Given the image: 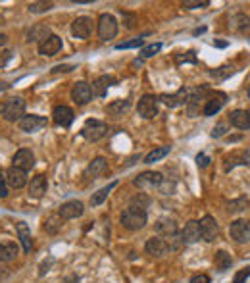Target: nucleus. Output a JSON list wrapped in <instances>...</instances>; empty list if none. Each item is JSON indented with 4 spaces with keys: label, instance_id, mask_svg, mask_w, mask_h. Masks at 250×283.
Here are the masks:
<instances>
[{
    "label": "nucleus",
    "instance_id": "9d476101",
    "mask_svg": "<svg viewBox=\"0 0 250 283\" xmlns=\"http://www.w3.org/2000/svg\"><path fill=\"white\" fill-rule=\"evenodd\" d=\"M71 98H73V102L75 104H79V106H85V104H89L92 98V91H91V85L85 81H79L73 85V89H71Z\"/></svg>",
    "mask_w": 250,
    "mask_h": 283
},
{
    "label": "nucleus",
    "instance_id": "e433bc0d",
    "mask_svg": "<svg viewBox=\"0 0 250 283\" xmlns=\"http://www.w3.org/2000/svg\"><path fill=\"white\" fill-rule=\"evenodd\" d=\"M237 164H246L242 153H235V154H231V156L225 158V172H231V170H233Z\"/></svg>",
    "mask_w": 250,
    "mask_h": 283
},
{
    "label": "nucleus",
    "instance_id": "bb28decb",
    "mask_svg": "<svg viewBox=\"0 0 250 283\" xmlns=\"http://www.w3.org/2000/svg\"><path fill=\"white\" fill-rule=\"evenodd\" d=\"M16 229H18V237H20V241H22L23 252H31V248H33V241H31L29 225L25 224V222H18V224H16Z\"/></svg>",
    "mask_w": 250,
    "mask_h": 283
},
{
    "label": "nucleus",
    "instance_id": "9b49d317",
    "mask_svg": "<svg viewBox=\"0 0 250 283\" xmlns=\"http://www.w3.org/2000/svg\"><path fill=\"white\" fill-rule=\"evenodd\" d=\"M12 166H14V168H20L23 172L31 170L35 166L33 151H31V149H20L18 153L14 154V158H12Z\"/></svg>",
    "mask_w": 250,
    "mask_h": 283
},
{
    "label": "nucleus",
    "instance_id": "ddd939ff",
    "mask_svg": "<svg viewBox=\"0 0 250 283\" xmlns=\"http://www.w3.org/2000/svg\"><path fill=\"white\" fill-rule=\"evenodd\" d=\"M168 250H170L168 241H164V239H160V237H152V239H148L147 245H145V252L150 254V256H154V258H160V256L168 254Z\"/></svg>",
    "mask_w": 250,
    "mask_h": 283
},
{
    "label": "nucleus",
    "instance_id": "4468645a",
    "mask_svg": "<svg viewBox=\"0 0 250 283\" xmlns=\"http://www.w3.org/2000/svg\"><path fill=\"white\" fill-rule=\"evenodd\" d=\"M43 127H46V118L43 116H23L20 119V129L25 131V133H37V131H41Z\"/></svg>",
    "mask_w": 250,
    "mask_h": 283
},
{
    "label": "nucleus",
    "instance_id": "58836bf2",
    "mask_svg": "<svg viewBox=\"0 0 250 283\" xmlns=\"http://www.w3.org/2000/svg\"><path fill=\"white\" fill-rule=\"evenodd\" d=\"M175 62H177V64H196V54H194V50L183 52V54H177V56H175Z\"/></svg>",
    "mask_w": 250,
    "mask_h": 283
},
{
    "label": "nucleus",
    "instance_id": "bf43d9fd",
    "mask_svg": "<svg viewBox=\"0 0 250 283\" xmlns=\"http://www.w3.org/2000/svg\"><path fill=\"white\" fill-rule=\"evenodd\" d=\"M248 98H250V87H248Z\"/></svg>",
    "mask_w": 250,
    "mask_h": 283
},
{
    "label": "nucleus",
    "instance_id": "cd10ccee",
    "mask_svg": "<svg viewBox=\"0 0 250 283\" xmlns=\"http://www.w3.org/2000/svg\"><path fill=\"white\" fill-rule=\"evenodd\" d=\"M129 106H131V102H129L127 98H123V100H114L112 104H108L106 114H108L110 118H121L123 114H127Z\"/></svg>",
    "mask_w": 250,
    "mask_h": 283
},
{
    "label": "nucleus",
    "instance_id": "a19ab883",
    "mask_svg": "<svg viewBox=\"0 0 250 283\" xmlns=\"http://www.w3.org/2000/svg\"><path fill=\"white\" fill-rule=\"evenodd\" d=\"M160 48H162L160 43H152V45H148V47H145L143 50H141V56H143V58H150V56L158 54Z\"/></svg>",
    "mask_w": 250,
    "mask_h": 283
},
{
    "label": "nucleus",
    "instance_id": "4be33fe9",
    "mask_svg": "<svg viewBox=\"0 0 250 283\" xmlns=\"http://www.w3.org/2000/svg\"><path fill=\"white\" fill-rule=\"evenodd\" d=\"M198 239H200V227H198V222H194V220L187 222L181 231V243L183 245H193V243H196Z\"/></svg>",
    "mask_w": 250,
    "mask_h": 283
},
{
    "label": "nucleus",
    "instance_id": "09e8293b",
    "mask_svg": "<svg viewBox=\"0 0 250 283\" xmlns=\"http://www.w3.org/2000/svg\"><path fill=\"white\" fill-rule=\"evenodd\" d=\"M8 195V189H6V177L0 174V199H4Z\"/></svg>",
    "mask_w": 250,
    "mask_h": 283
},
{
    "label": "nucleus",
    "instance_id": "f8f14e48",
    "mask_svg": "<svg viewBox=\"0 0 250 283\" xmlns=\"http://www.w3.org/2000/svg\"><path fill=\"white\" fill-rule=\"evenodd\" d=\"M71 33L77 39H89L92 33V20L89 16H79L71 24Z\"/></svg>",
    "mask_w": 250,
    "mask_h": 283
},
{
    "label": "nucleus",
    "instance_id": "c9c22d12",
    "mask_svg": "<svg viewBox=\"0 0 250 283\" xmlns=\"http://www.w3.org/2000/svg\"><path fill=\"white\" fill-rule=\"evenodd\" d=\"M50 8H52V2H45V0H41V2H29V4H27V10L33 14L48 12Z\"/></svg>",
    "mask_w": 250,
    "mask_h": 283
},
{
    "label": "nucleus",
    "instance_id": "3c124183",
    "mask_svg": "<svg viewBox=\"0 0 250 283\" xmlns=\"http://www.w3.org/2000/svg\"><path fill=\"white\" fill-rule=\"evenodd\" d=\"M10 58H12V50H2V52H0V68H2Z\"/></svg>",
    "mask_w": 250,
    "mask_h": 283
},
{
    "label": "nucleus",
    "instance_id": "a878e982",
    "mask_svg": "<svg viewBox=\"0 0 250 283\" xmlns=\"http://www.w3.org/2000/svg\"><path fill=\"white\" fill-rule=\"evenodd\" d=\"M231 125H235L237 129H250V116L248 110H235L229 114Z\"/></svg>",
    "mask_w": 250,
    "mask_h": 283
},
{
    "label": "nucleus",
    "instance_id": "13d9d810",
    "mask_svg": "<svg viewBox=\"0 0 250 283\" xmlns=\"http://www.w3.org/2000/svg\"><path fill=\"white\" fill-rule=\"evenodd\" d=\"M2 25H4V20H2V16H0V27H2Z\"/></svg>",
    "mask_w": 250,
    "mask_h": 283
},
{
    "label": "nucleus",
    "instance_id": "79ce46f5",
    "mask_svg": "<svg viewBox=\"0 0 250 283\" xmlns=\"http://www.w3.org/2000/svg\"><path fill=\"white\" fill-rule=\"evenodd\" d=\"M227 131H229V127H227V123H217L216 127L212 129V139H221V137H225L227 135Z\"/></svg>",
    "mask_w": 250,
    "mask_h": 283
},
{
    "label": "nucleus",
    "instance_id": "7ed1b4c3",
    "mask_svg": "<svg viewBox=\"0 0 250 283\" xmlns=\"http://www.w3.org/2000/svg\"><path fill=\"white\" fill-rule=\"evenodd\" d=\"M23 112H25V100L23 98H8L6 104L2 108V116L6 121H16V119L23 118Z\"/></svg>",
    "mask_w": 250,
    "mask_h": 283
},
{
    "label": "nucleus",
    "instance_id": "4d7b16f0",
    "mask_svg": "<svg viewBox=\"0 0 250 283\" xmlns=\"http://www.w3.org/2000/svg\"><path fill=\"white\" fill-rule=\"evenodd\" d=\"M6 87H8V85H6V83H0V91H4V89H6Z\"/></svg>",
    "mask_w": 250,
    "mask_h": 283
},
{
    "label": "nucleus",
    "instance_id": "de8ad7c7",
    "mask_svg": "<svg viewBox=\"0 0 250 283\" xmlns=\"http://www.w3.org/2000/svg\"><path fill=\"white\" fill-rule=\"evenodd\" d=\"M121 16H123V20H125V27H133L135 25V16L133 14H127V12H121Z\"/></svg>",
    "mask_w": 250,
    "mask_h": 283
},
{
    "label": "nucleus",
    "instance_id": "2f4dec72",
    "mask_svg": "<svg viewBox=\"0 0 250 283\" xmlns=\"http://www.w3.org/2000/svg\"><path fill=\"white\" fill-rule=\"evenodd\" d=\"M250 206V201L246 197H239V199H235V201H229L225 202V210L229 214H240L244 212L246 208Z\"/></svg>",
    "mask_w": 250,
    "mask_h": 283
},
{
    "label": "nucleus",
    "instance_id": "7c9ffc66",
    "mask_svg": "<svg viewBox=\"0 0 250 283\" xmlns=\"http://www.w3.org/2000/svg\"><path fill=\"white\" fill-rule=\"evenodd\" d=\"M214 264H216L217 271H227L233 266V258H231V254H227L225 250H217L216 256H214Z\"/></svg>",
    "mask_w": 250,
    "mask_h": 283
},
{
    "label": "nucleus",
    "instance_id": "412c9836",
    "mask_svg": "<svg viewBox=\"0 0 250 283\" xmlns=\"http://www.w3.org/2000/svg\"><path fill=\"white\" fill-rule=\"evenodd\" d=\"M52 119L60 127H69L73 123V110L68 106H56L52 110Z\"/></svg>",
    "mask_w": 250,
    "mask_h": 283
},
{
    "label": "nucleus",
    "instance_id": "f3484780",
    "mask_svg": "<svg viewBox=\"0 0 250 283\" xmlns=\"http://www.w3.org/2000/svg\"><path fill=\"white\" fill-rule=\"evenodd\" d=\"M4 177H6V183L14 189H22V187H25V183H27V172H23L20 168H14V166L6 170Z\"/></svg>",
    "mask_w": 250,
    "mask_h": 283
},
{
    "label": "nucleus",
    "instance_id": "864d4df0",
    "mask_svg": "<svg viewBox=\"0 0 250 283\" xmlns=\"http://www.w3.org/2000/svg\"><path fill=\"white\" fill-rule=\"evenodd\" d=\"M242 156H244V162H246V164H250V147L246 149V151H244V153H242Z\"/></svg>",
    "mask_w": 250,
    "mask_h": 283
},
{
    "label": "nucleus",
    "instance_id": "2eb2a0df",
    "mask_svg": "<svg viewBox=\"0 0 250 283\" xmlns=\"http://www.w3.org/2000/svg\"><path fill=\"white\" fill-rule=\"evenodd\" d=\"M154 229L164 239H175L177 237V224H175V220H170V218H160L154 225Z\"/></svg>",
    "mask_w": 250,
    "mask_h": 283
},
{
    "label": "nucleus",
    "instance_id": "393cba45",
    "mask_svg": "<svg viewBox=\"0 0 250 283\" xmlns=\"http://www.w3.org/2000/svg\"><path fill=\"white\" fill-rule=\"evenodd\" d=\"M46 189H48L46 176L45 174H37V176L31 179V183H29V195H31L33 199H41L46 193Z\"/></svg>",
    "mask_w": 250,
    "mask_h": 283
},
{
    "label": "nucleus",
    "instance_id": "603ef678",
    "mask_svg": "<svg viewBox=\"0 0 250 283\" xmlns=\"http://www.w3.org/2000/svg\"><path fill=\"white\" fill-rule=\"evenodd\" d=\"M73 70V66H56V68H54V73H60V71H71Z\"/></svg>",
    "mask_w": 250,
    "mask_h": 283
},
{
    "label": "nucleus",
    "instance_id": "f257e3e1",
    "mask_svg": "<svg viewBox=\"0 0 250 283\" xmlns=\"http://www.w3.org/2000/svg\"><path fill=\"white\" fill-rule=\"evenodd\" d=\"M121 225L129 231H139L147 225V210L141 206H127L121 212Z\"/></svg>",
    "mask_w": 250,
    "mask_h": 283
},
{
    "label": "nucleus",
    "instance_id": "39448f33",
    "mask_svg": "<svg viewBox=\"0 0 250 283\" xmlns=\"http://www.w3.org/2000/svg\"><path fill=\"white\" fill-rule=\"evenodd\" d=\"M139 116L145 119H154L158 116V98L152 96V94H145L141 100H139V106H137Z\"/></svg>",
    "mask_w": 250,
    "mask_h": 283
},
{
    "label": "nucleus",
    "instance_id": "c85d7f7f",
    "mask_svg": "<svg viewBox=\"0 0 250 283\" xmlns=\"http://www.w3.org/2000/svg\"><path fill=\"white\" fill-rule=\"evenodd\" d=\"M20 254V248L16 243H0V262H14Z\"/></svg>",
    "mask_w": 250,
    "mask_h": 283
},
{
    "label": "nucleus",
    "instance_id": "a18cd8bd",
    "mask_svg": "<svg viewBox=\"0 0 250 283\" xmlns=\"http://www.w3.org/2000/svg\"><path fill=\"white\" fill-rule=\"evenodd\" d=\"M54 264V258H48L45 260L43 264H41V268H39V275H45L46 271H50V266Z\"/></svg>",
    "mask_w": 250,
    "mask_h": 283
},
{
    "label": "nucleus",
    "instance_id": "473e14b6",
    "mask_svg": "<svg viewBox=\"0 0 250 283\" xmlns=\"http://www.w3.org/2000/svg\"><path fill=\"white\" fill-rule=\"evenodd\" d=\"M171 151V147H156L154 151H150V153L145 156V164H152V162H158V160H162L164 156H168Z\"/></svg>",
    "mask_w": 250,
    "mask_h": 283
},
{
    "label": "nucleus",
    "instance_id": "f03ea898",
    "mask_svg": "<svg viewBox=\"0 0 250 283\" xmlns=\"http://www.w3.org/2000/svg\"><path fill=\"white\" fill-rule=\"evenodd\" d=\"M106 133H108V125H106L104 121H98V119H87V123H85L83 129H81V135L91 143H96V141H100V139H104Z\"/></svg>",
    "mask_w": 250,
    "mask_h": 283
},
{
    "label": "nucleus",
    "instance_id": "0eeeda50",
    "mask_svg": "<svg viewBox=\"0 0 250 283\" xmlns=\"http://www.w3.org/2000/svg\"><path fill=\"white\" fill-rule=\"evenodd\" d=\"M198 227H200V237L204 239L206 243H214L217 235H219V227H217V222L214 216H204L198 222Z\"/></svg>",
    "mask_w": 250,
    "mask_h": 283
},
{
    "label": "nucleus",
    "instance_id": "6ab92c4d",
    "mask_svg": "<svg viewBox=\"0 0 250 283\" xmlns=\"http://www.w3.org/2000/svg\"><path fill=\"white\" fill-rule=\"evenodd\" d=\"M108 170H110L108 160L102 158V156H98V158H94L91 164L87 166V170H85V177H89V179H96V177L108 174Z\"/></svg>",
    "mask_w": 250,
    "mask_h": 283
},
{
    "label": "nucleus",
    "instance_id": "ea45409f",
    "mask_svg": "<svg viewBox=\"0 0 250 283\" xmlns=\"http://www.w3.org/2000/svg\"><path fill=\"white\" fill-rule=\"evenodd\" d=\"M143 37L145 35H141V37H137V39H131V41H127V43H121V45H117V50H127V48H139V47H143Z\"/></svg>",
    "mask_w": 250,
    "mask_h": 283
},
{
    "label": "nucleus",
    "instance_id": "5fc2aeb1",
    "mask_svg": "<svg viewBox=\"0 0 250 283\" xmlns=\"http://www.w3.org/2000/svg\"><path fill=\"white\" fill-rule=\"evenodd\" d=\"M6 41H8V37L0 35V47H4V45H6Z\"/></svg>",
    "mask_w": 250,
    "mask_h": 283
},
{
    "label": "nucleus",
    "instance_id": "6e6552de",
    "mask_svg": "<svg viewBox=\"0 0 250 283\" xmlns=\"http://www.w3.org/2000/svg\"><path fill=\"white\" fill-rule=\"evenodd\" d=\"M162 181H164V176H162L160 172H143V174H139V176L133 179V183L141 189L160 187V185H162Z\"/></svg>",
    "mask_w": 250,
    "mask_h": 283
},
{
    "label": "nucleus",
    "instance_id": "8fccbe9b",
    "mask_svg": "<svg viewBox=\"0 0 250 283\" xmlns=\"http://www.w3.org/2000/svg\"><path fill=\"white\" fill-rule=\"evenodd\" d=\"M196 164L200 166V168H206V166L210 164V158H208L206 154H198V156H196Z\"/></svg>",
    "mask_w": 250,
    "mask_h": 283
},
{
    "label": "nucleus",
    "instance_id": "c756f323",
    "mask_svg": "<svg viewBox=\"0 0 250 283\" xmlns=\"http://www.w3.org/2000/svg\"><path fill=\"white\" fill-rule=\"evenodd\" d=\"M115 185H117V181H112V183H108L106 187L102 189H98L96 193H92V197H91V204L92 206H98V204H102L108 197H110V193L115 189Z\"/></svg>",
    "mask_w": 250,
    "mask_h": 283
},
{
    "label": "nucleus",
    "instance_id": "f704fd0d",
    "mask_svg": "<svg viewBox=\"0 0 250 283\" xmlns=\"http://www.w3.org/2000/svg\"><path fill=\"white\" fill-rule=\"evenodd\" d=\"M62 225H64V220H62L58 214H54V216H50L45 222V231L50 233V235H56L58 231L62 229Z\"/></svg>",
    "mask_w": 250,
    "mask_h": 283
},
{
    "label": "nucleus",
    "instance_id": "5701e85b",
    "mask_svg": "<svg viewBox=\"0 0 250 283\" xmlns=\"http://www.w3.org/2000/svg\"><path fill=\"white\" fill-rule=\"evenodd\" d=\"M50 27L46 24H35L29 31H27V35H25V41L27 43H43L46 37H50Z\"/></svg>",
    "mask_w": 250,
    "mask_h": 283
},
{
    "label": "nucleus",
    "instance_id": "72a5a7b5",
    "mask_svg": "<svg viewBox=\"0 0 250 283\" xmlns=\"http://www.w3.org/2000/svg\"><path fill=\"white\" fill-rule=\"evenodd\" d=\"M231 29H235V31H244V29H248L250 27V18L246 14H235L233 18H231Z\"/></svg>",
    "mask_w": 250,
    "mask_h": 283
},
{
    "label": "nucleus",
    "instance_id": "aec40b11",
    "mask_svg": "<svg viewBox=\"0 0 250 283\" xmlns=\"http://www.w3.org/2000/svg\"><path fill=\"white\" fill-rule=\"evenodd\" d=\"M160 100L170 108L183 106V104H187V100H189V89H187V87H183V89H179L175 94H162V96H160Z\"/></svg>",
    "mask_w": 250,
    "mask_h": 283
},
{
    "label": "nucleus",
    "instance_id": "6e6d98bb",
    "mask_svg": "<svg viewBox=\"0 0 250 283\" xmlns=\"http://www.w3.org/2000/svg\"><path fill=\"white\" fill-rule=\"evenodd\" d=\"M204 31H206V27H200V29H194L193 33L194 35H200V33H204Z\"/></svg>",
    "mask_w": 250,
    "mask_h": 283
},
{
    "label": "nucleus",
    "instance_id": "dca6fc26",
    "mask_svg": "<svg viewBox=\"0 0 250 283\" xmlns=\"http://www.w3.org/2000/svg\"><path fill=\"white\" fill-rule=\"evenodd\" d=\"M62 50V39L58 35L46 37L43 43H39V54L43 56H54Z\"/></svg>",
    "mask_w": 250,
    "mask_h": 283
},
{
    "label": "nucleus",
    "instance_id": "c03bdc74",
    "mask_svg": "<svg viewBox=\"0 0 250 283\" xmlns=\"http://www.w3.org/2000/svg\"><path fill=\"white\" fill-rule=\"evenodd\" d=\"M206 6H210L208 0H202V2H198V0H194V2H183V8H206Z\"/></svg>",
    "mask_w": 250,
    "mask_h": 283
},
{
    "label": "nucleus",
    "instance_id": "423d86ee",
    "mask_svg": "<svg viewBox=\"0 0 250 283\" xmlns=\"http://www.w3.org/2000/svg\"><path fill=\"white\" fill-rule=\"evenodd\" d=\"M229 235L235 243H250V222L248 220H235L229 227Z\"/></svg>",
    "mask_w": 250,
    "mask_h": 283
},
{
    "label": "nucleus",
    "instance_id": "20e7f679",
    "mask_svg": "<svg viewBox=\"0 0 250 283\" xmlns=\"http://www.w3.org/2000/svg\"><path fill=\"white\" fill-rule=\"evenodd\" d=\"M117 35V20L112 14H102L98 18V37L102 41H110Z\"/></svg>",
    "mask_w": 250,
    "mask_h": 283
},
{
    "label": "nucleus",
    "instance_id": "052dcab7",
    "mask_svg": "<svg viewBox=\"0 0 250 283\" xmlns=\"http://www.w3.org/2000/svg\"><path fill=\"white\" fill-rule=\"evenodd\" d=\"M248 116H250V110H248Z\"/></svg>",
    "mask_w": 250,
    "mask_h": 283
},
{
    "label": "nucleus",
    "instance_id": "b1692460",
    "mask_svg": "<svg viewBox=\"0 0 250 283\" xmlns=\"http://www.w3.org/2000/svg\"><path fill=\"white\" fill-rule=\"evenodd\" d=\"M115 83H117V79H115L114 75H100L98 79H94L91 91L96 94V96H104V94L108 93V89L114 87Z\"/></svg>",
    "mask_w": 250,
    "mask_h": 283
},
{
    "label": "nucleus",
    "instance_id": "37998d69",
    "mask_svg": "<svg viewBox=\"0 0 250 283\" xmlns=\"http://www.w3.org/2000/svg\"><path fill=\"white\" fill-rule=\"evenodd\" d=\"M250 277V266L248 268H242V270L237 271V275H235V279H233V283H244L246 279Z\"/></svg>",
    "mask_w": 250,
    "mask_h": 283
},
{
    "label": "nucleus",
    "instance_id": "a211bd4d",
    "mask_svg": "<svg viewBox=\"0 0 250 283\" xmlns=\"http://www.w3.org/2000/svg\"><path fill=\"white\" fill-rule=\"evenodd\" d=\"M225 100H227V94H225V93H216L214 96H212V98H208V100H206L202 114H204L206 118H210V116H216L217 112L223 108Z\"/></svg>",
    "mask_w": 250,
    "mask_h": 283
},
{
    "label": "nucleus",
    "instance_id": "1a4fd4ad",
    "mask_svg": "<svg viewBox=\"0 0 250 283\" xmlns=\"http://www.w3.org/2000/svg\"><path fill=\"white\" fill-rule=\"evenodd\" d=\"M83 212H85V206L81 201H68L58 208V216L62 220H75V218H81Z\"/></svg>",
    "mask_w": 250,
    "mask_h": 283
},
{
    "label": "nucleus",
    "instance_id": "49530a36",
    "mask_svg": "<svg viewBox=\"0 0 250 283\" xmlns=\"http://www.w3.org/2000/svg\"><path fill=\"white\" fill-rule=\"evenodd\" d=\"M189 283H210V275H206V273H198V275L191 277V281Z\"/></svg>",
    "mask_w": 250,
    "mask_h": 283
},
{
    "label": "nucleus",
    "instance_id": "4c0bfd02",
    "mask_svg": "<svg viewBox=\"0 0 250 283\" xmlns=\"http://www.w3.org/2000/svg\"><path fill=\"white\" fill-rule=\"evenodd\" d=\"M233 73H235V68H233V66H221V68H217L216 71H210V75L219 79V81L227 79L229 75H233Z\"/></svg>",
    "mask_w": 250,
    "mask_h": 283
}]
</instances>
